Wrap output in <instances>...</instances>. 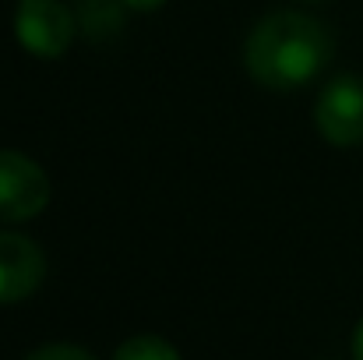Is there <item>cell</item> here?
Instances as JSON below:
<instances>
[{
  "mask_svg": "<svg viewBox=\"0 0 363 360\" xmlns=\"http://www.w3.org/2000/svg\"><path fill=\"white\" fill-rule=\"evenodd\" d=\"M113 360H180V354L162 336H130L127 343L117 347Z\"/></svg>",
  "mask_w": 363,
  "mask_h": 360,
  "instance_id": "obj_7",
  "label": "cell"
},
{
  "mask_svg": "<svg viewBox=\"0 0 363 360\" xmlns=\"http://www.w3.org/2000/svg\"><path fill=\"white\" fill-rule=\"evenodd\" d=\"M335 53L332 32L300 11H275L261 18L243 46L247 75L264 89H300L314 82Z\"/></svg>",
  "mask_w": 363,
  "mask_h": 360,
  "instance_id": "obj_1",
  "label": "cell"
},
{
  "mask_svg": "<svg viewBox=\"0 0 363 360\" xmlns=\"http://www.w3.org/2000/svg\"><path fill=\"white\" fill-rule=\"evenodd\" d=\"M123 0H82L74 18H78V28L89 36V39H110L117 36L123 25Z\"/></svg>",
  "mask_w": 363,
  "mask_h": 360,
  "instance_id": "obj_6",
  "label": "cell"
},
{
  "mask_svg": "<svg viewBox=\"0 0 363 360\" xmlns=\"http://www.w3.org/2000/svg\"><path fill=\"white\" fill-rule=\"evenodd\" d=\"M50 205V177L25 152L0 148V223L35 219Z\"/></svg>",
  "mask_w": 363,
  "mask_h": 360,
  "instance_id": "obj_3",
  "label": "cell"
},
{
  "mask_svg": "<svg viewBox=\"0 0 363 360\" xmlns=\"http://www.w3.org/2000/svg\"><path fill=\"white\" fill-rule=\"evenodd\" d=\"M314 124L328 145L353 148L363 141V78L339 75L332 78L314 107Z\"/></svg>",
  "mask_w": 363,
  "mask_h": 360,
  "instance_id": "obj_4",
  "label": "cell"
},
{
  "mask_svg": "<svg viewBox=\"0 0 363 360\" xmlns=\"http://www.w3.org/2000/svg\"><path fill=\"white\" fill-rule=\"evenodd\" d=\"M74 32L78 18L64 0H18L14 7V36L32 57L43 60L64 57Z\"/></svg>",
  "mask_w": 363,
  "mask_h": 360,
  "instance_id": "obj_2",
  "label": "cell"
},
{
  "mask_svg": "<svg viewBox=\"0 0 363 360\" xmlns=\"http://www.w3.org/2000/svg\"><path fill=\"white\" fill-rule=\"evenodd\" d=\"M46 279V254L25 234L0 230V304L28 300Z\"/></svg>",
  "mask_w": 363,
  "mask_h": 360,
  "instance_id": "obj_5",
  "label": "cell"
},
{
  "mask_svg": "<svg viewBox=\"0 0 363 360\" xmlns=\"http://www.w3.org/2000/svg\"><path fill=\"white\" fill-rule=\"evenodd\" d=\"M166 0H123V7H130V11H155V7H162Z\"/></svg>",
  "mask_w": 363,
  "mask_h": 360,
  "instance_id": "obj_9",
  "label": "cell"
},
{
  "mask_svg": "<svg viewBox=\"0 0 363 360\" xmlns=\"http://www.w3.org/2000/svg\"><path fill=\"white\" fill-rule=\"evenodd\" d=\"M353 360H363V322L357 325V332H353Z\"/></svg>",
  "mask_w": 363,
  "mask_h": 360,
  "instance_id": "obj_10",
  "label": "cell"
},
{
  "mask_svg": "<svg viewBox=\"0 0 363 360\" xmlns=\"http://www.w3.org/2000/svg\"><path fill=\"white\" fill-rule=\"evenodd\" d=\"M25 360H96L89 350L74 347V343H46L39 350H32Z\"/></svg>",
  "mask_w": 363,
  "mask_h": 360,
  "instance_id": "obj_8",
  "label": "cell"
}]
</instances>
